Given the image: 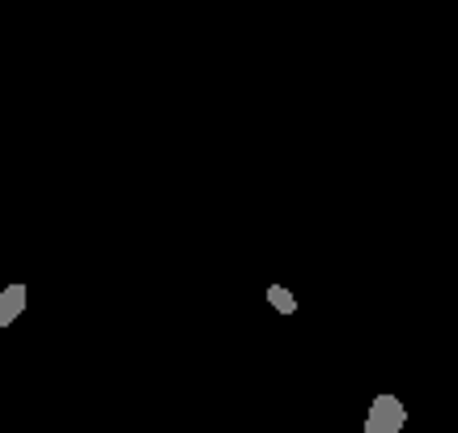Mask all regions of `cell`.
<instances>
[{
  "label": "cell",
  "instance_id": "obj_1",
  "mask_svg": "<svg viewBox=\"0 0 458 433\" xmlns=\"http://www.w3.org/2000/svg\"><path fill=\"white\" fill-rule=\"evenodd\" d=\"M408 425V408L399 395H377L369 403V412H365V429L360 433H403Z\"/></svg>",
  "mask_w": 458,
  "mask_h": 433
},
{
  "label": "cell",
  "instance_id": "obj_3",
  "mask_svg": "<svg viewBox=\"0 0 458 433\" xmlns=\"http://www.w3.org/2000/svg\"><path fill=\"white\" fill-rule=\"evenodd\" d=\"M267 301L276 306L280 315H293V310H297V298L284 289V284H272V289H267Z\"/></svg>",
  "mask_w": 458,
  "mask_h": 433
},
{
  "label": "cell",
  "instance_id": "obj_2",
  "mask_svg": "<svg viewBox=\"0 0 458 433\" xmlns=\"http://www.w3.org/2000/svg\"><path fill=\"white\" fill-rule=\"evenodd\" d=\"M26 301H30V289L21 281L4 284V289H0V327H13V318L26 315Z\"/></svg>",
  "mask_w": 458,
  "mask_h": 433
}]
</instances>
